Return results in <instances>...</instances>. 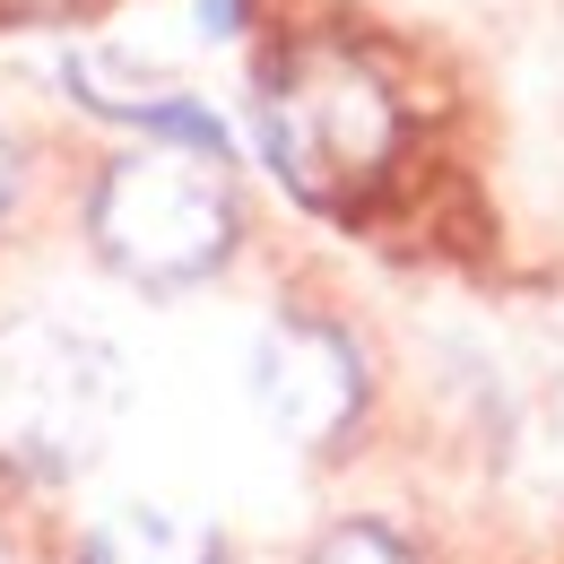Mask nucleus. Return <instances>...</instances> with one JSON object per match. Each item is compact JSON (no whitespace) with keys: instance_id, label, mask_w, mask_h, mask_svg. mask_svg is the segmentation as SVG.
<instances>
[{"instance_id":"f257e3e1","label":"nucleus","mask_w":564,"mask_h":564,"mask_svg":"<svg viewBox=\"0 0 564 564\" xmlns=\"http://www.w3.org/2000/svg\"><path fill=\"white\" fill-rule=\"evenodd\" d=\"M252 140L295 200L348 209L391 183V165L409 148V113H400V87L382 78V62H365L356 44H330V35H304L261 70Z\"/></svg>"},{"instance_id":"f03ea898","label":"nucleus","mask_w":564,"mask_h":564,"mask_svg":"<svg viewBox=\"0 0 564 564\" xmlns=\"http://www.w3.org/2000/svg\"><path fill=\"white\" fill-rule=\"evenodd\" d=\"M243 235V200L235 183L217 174L209 148H174L148 140L131 156H113L87 192V243L113 279L148 286V295H174V286H200L226 270Z\"/></svg>"},{"instance_id":"7ed1b4c3","label":"nucleus","mask_w":564,"mask_h":564,"mask_svg":"<svg viewBox=\"0 0 564 564\" xmlns=\"http://www.w3.org/2000/svg\"><path fill=\"white\" fill-rule=\"evenodd\" d=\"M122 409H131V373L105 339L44 313L0 322V478H26V487L87 478Z\"/></svg>"},{"instance_id":"20e7f679","label":"nucleus","mask_w":564,"mask_h":564,"mask_svg":"<svg viewBox=\"0 0 564 564\" xmlns=\"http://www.w3.org/2000/svg\"><path fill=\"white\" fill-rule=\"evenodd\" d=\"M252 400L261 417L279 425L286 443L322 452L365 417V356L339 322L322 313H279L261 339H252Z\"/></svg>"},{"instance_id":"39448f33","label":"nucleus","mask_w":564,"mask_h":564,"mask_svg":"<svg viewBox=\"0 0 564 564\" xmlns=\"http://www.w3.org/2000/svg\"><path fill=\"white\" fill-rule=\"evenodd\" d=\"M78 564H226V539L192 512H165V503H122L105 512L87 539H78Z\"/></svg>"},{"instance_id":"423d86ee","label":"nucleus","mask_w":564,"mask_h":564,"mask_svg":"<svg viewBox=\"0 0 564 564\" xmlns=\"http://www.w3.org/2000/svg\"><path fill=\"white\" fill-rule=\"evenodd\" d=\"M304 564H417V547H409L391 521H339Z\"/></svg>"},{"instance_id":"0eeeda50","label":"nucleus","mask_w":564,"mask_h":564,"mask_svg":"<svg viewBox=\"0 0 564 564\" xmlns=\"http://www.w3.org/2000/svg\"><path fill=\"white\" fill-rule=\"evenodd\" d=\"M96 0H0V26H62V18H87Z\"/></svg>"},{"instance_id":"6e6552de","label":"nucleus","mask_w":564,"mask_h":564,"mask_svg":"<svg viewBox=\"0 0 564 564\" xmlns=\"http://www.w3.org/2000/svg\"><path fill=\"white\" fill-rule=\"evenodd\" d=\"M9 200H18V148H9V131H0V217H9Z\"/></svg>"}]
</instances>
